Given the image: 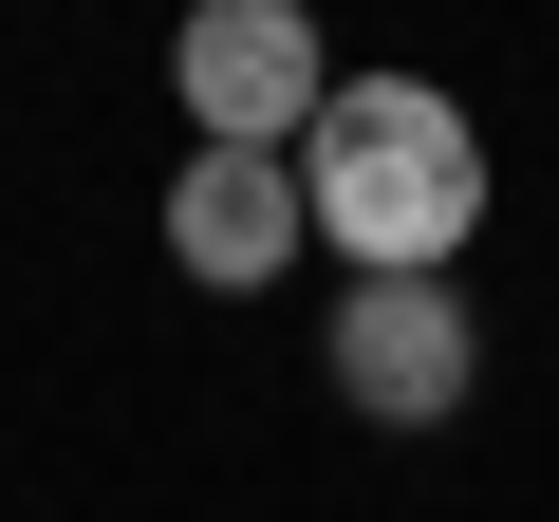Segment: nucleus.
Listing matches in <instances>:
<instances>
[{
  "label": "nucleus",
  "instance_id": "obj_1",
  "mask_svg": "<svg viewBox=\"0 0 559 522\" xmlns=\"http://www.w3.org/2000/svg\"><path fill=\"white\" fill-rule=\"evenodd\" d=\"M299 205H318V242L355 261V281H448L466 224H485V131H466V94H429V75H336L318 131H299Z\"/></svg>",
  "mask_w": 559,
  "mask_h": 522
},
{
  "label": "nucleus",
  "instance_id": "obj_2",
  "mask_svg": "<svg viewBox=\"0 0 559 522\" xmlns=\"http://www.w3.org/2000/svg\"><path fill=\"white\" fill-rule=\"evenodd\" d=\"M168 94H187V150H299L336 57H318L299 0H187L168 20Z\"/></svg>",
  "mask_w": 559,
  "mask_h": 522
},
{
  "label": "nucleus",
  "instance_id": "obj_3",
  "mask_svg": "<svg viewBox=\"0 0 559 522\" xmlns=\"http://www.w3.org/2000/svg\"><path fill=\"white\" fill-rule=\"evenodd\" d=\"M318 373H336L373 429H448V411H466V373H485V336H466V299H448V281H355V299H336V336H318Z\"/></svg>",
  "mask_w": 559,
  "mask_h": 522
},
{
  "label": "nucleus",
  "instance_id": "obj_4",
  "mask_svg": "<svg viewBox=\"0 0 559 522\" xmlns=\"http://www.w3.org/2000/svg\"><path fill=\"white\" fill-rule=\"evenodd\" d=\"M299 242H318V205H299V150H187V168H168V261H187L205 299H261Z\"/></svg>",
  "mask_w": 559,
  "mask_h": 522
}]
</instances>
